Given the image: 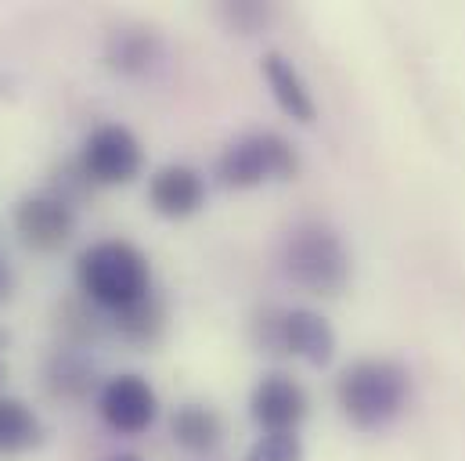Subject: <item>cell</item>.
<instances>
[{
	"instance_id": "1",
	"label": "cell",
	"mask_w": 465,
	"mask_h": 461,
	"mask_svg": "<svg viewBox=\"0 0 465 461\" xmlns=\"http://www.w3.org/2000/svg\"><path fill=\"white\" fill-rule=\"evenodd\" d=\"M76 285L98 310L116 314L152 292V263L134 241L105 238L76 256Z\"/></svg>"
},
{
	"instance_id": "2",
	"label": "cell",
	"mask_w": 465,
	"mask_h": 461,
	"mask_svg": "<svg viewBox=\"0 0 465 461\" xmlns=\"http://www.w3.org/2000/svg\"><path fill=\"white\" fill-rule=\"evenodd\" d=\"M411 397V375L404 364L390 357H364L353 360L336 382L340 411L347 415L350 426L371 433L390 426Z\"/></svg>"
},
{
	"instance_id": "3",
	"label": "cell",
	"mask_w": 465,
	"mask_h": 461,
	"mask_svg": "<svg viewBox=\"0 0 465 461\" xmlns=\"http://www.w3.org/2000/svg\"><path fill=\"white\" fill-rule=\"evenodd\" d=\"M282 267L292 285L311 296H340L350 281V249L322 221H307L289 230L282 249Z\"/></svg>"
},
{
	"instance_id": "4",
	"label": "cell",
	"mask_w": 465,
	"mask_h": 461,
	"mask_svg": "<svg viewBox=\"0 0 465 461\" xmlns=\"http://www.w3.org/2000/svg\"><path fill=\"white\" fill-rule=\"evenodd\" d=\"M217 177L224 188L245 191L267 181H296L300 177V152L274 130H256L232 141L217 159Z\"/></svg>"
},
{
	"instance_id": "5",
	"label": "cell",
	"mask_w": 465,
	"mask_h": 461,
	"mask_svg": "<svg viewBox=\"0 0 465 461\" xmlns=\"http://www.w3.org/2000/svg\"><path fill=\"white\" fill-rule=\"evenodd\" d=\"M80 166L91 184L98 188H119L141 177L144 170V148L123 123H102L84 137Z\"/></svg>"
},
{
	"instance_id": "6",
	"label": "cell",
	"mask_w": 465,
	"mask_h": 461,
	"mask_svg": "<svg viewBox=\"0 0 465 461\" xmlns=\"http://www.w3.org/2000/svg\"><path fill=\"white\" fill-rule=\"evenodd\" d=\"M11 224H15V234L25 249L58 252L76 234V206L58 199L54 191H36V195L18 199V206L11 213Z\"/></svg>"
},
{
	"instance_id": "7",
	"label": "cell",
	"mask_w": 465,
	"mask_h": 461,
	"mask_svg": "<svg viewBox=\"0 0 465 461\" xmlns=\"http://www.w3.org/2000/svg\"><path fill=\"white\" fill-rule=\"evenodd\" d=\"M98 415L119 436H141L159 418V397L144 375L123 371L98 389Z\"/></svg>"
},
{
	"instance_id": "8",
	"label": "cell",
	"mask_w": 465,
	"mask_h": 461,
	"mask_svg": "<svg viewBox=\"0 0 465 461\" xmlns=\"http://www.w3.org/2000/svg\"><path fill=\"white\" fill-rule=\"evenodd\" d=\"M307 411H311L307 389L285 371L263 375L249 393V418L263 433H296Z\"/></svg>"
},
{
	"instance_id": "9",
	"label": "cell",
	"mask_w": 465,
	"mask_h": 461,
	"mask_svg": "<svg viewBox=\"0 0 465 461\" xmlns=\"http://www.w3.org/2000/svg\"><path fill=\"white\" fill-rule=\"evenodd\" d=\"M148 206L166 221H188L206 206V181L195 166L166 162L148 177Z\"/></svg>"
},
{
	"instance_id": "10",
	"label": "cell",
	"mask_w": 465,
	"mask_h": 461,
	"mask_svg": "<svg viewBox=\"0 0 465 461\" xmlns=\"http://www.w3.org/2000/svg\"><path fill=\"white\" fill-rule=\"evenodd\" d=\"M260 73H263V80H267L278 109L289 115V119H296L303 126H311L318 119V102H314L303 73L292 65V58H285L282 51H267L263 62H260Z\"/></svg>"
},
{
	"instance_id": "11",
	"label": "cell",
	"mask_w": 465,
	"mask_h": 461,
	"mask_svg": "<svg viewBox=\"0 0 465 461\" xmlns=\"http://www.w3.org/2000/svg\"><path fill=\"white\" fill-rule=\"evenodd\" d=\"M285 353L307 360L311 368L332 364V357H336V332H332L329 318H322L318 310H307V307L285 310Z\"/></svg>"
},
{
	"instance_id": "12",
	"label": "cell",
	"mask_w": 465,
	"mask_h": 461,
	"mask_svg": "<svg viewBox=\"0 0 465 461\" xmlns=\"http://www.w3.org/2000/svg\"><path fill=\"white\" fill-rule=\"evenodd\" d=\"M170 436L188 455H210L224 440V418H221L217 407L199 404V400H188V404H177L173 407V415H170Z\"/></svg>"
},
{
	"instance_id": "13",
	"label": "cell",
	"mask_w": 465,
	"mask_h": 461,
	"mask_svg": "<svg viewBox=\"0 0 465 461\" xmlns=\"http://www.w3.org/2000/svg\"><path fill=\"white\" fill-rule=\"evenodd\" d=\"M44 378H47V389L51 397L58 400H87L98 386V375H94V364L76 349V346H65V349H54L47 368H44Z\"/></svg>"
},
{
	"instance_id": "14",
	"label": "cell",
	"mask_w": 465,
	"mask_h": 461,
	"mask_svg": "<svg viewBox=\"0 0 465 461\" xmlns=\"http://www.w3.org/2000/svg\"><path fill=\"white\" fill-rule=\"evenodd\" d=\"M44 444V422L40 415L18 400L0 397V455H25Z\"/></svg>"
},
{
	"instance_id": "15",
	"label": "cell",
	"mask_w": 465,
	"mask_h": 461,
	"mask_svg": "<svg viewBox=\"0 0 465 461\" xmlns=\"http://www.w3.org/2000/svg\"><path fill=\"white\" fill-rule=\"evenodd\" d=\"M113 329L134 346L159 343V336L166 332V303L155 292H148L144 299H137V303L113 314Z\"/></svg>"
},
{
	"instance_id": "16",
	"label": "cell",
	"mask_w": 465,
	"mask_h": 461,
	"mask_svg": "<svg viewBox=\"0 0 465 461\" xmlns=\"http://www.w3.org/2000/svg\"><path fill=\"white\" fill-rule=\"evenodd\" d=\"M109 65L126 73V76H137V73H148L152 62L159 58V36L152 29H116L109 36V51H105Z\"/></svg>"
},
{
	"instance_id": "17",
	"label": "cell",
	"mask_w": 465,
	"mask_h": 461,
	"mask_svg": "<svg viewBox=\"0 0 465 461\" xmlns=\"http://www.w3.org/2000/svg\"><path fill=\"white\" fill-rule=\"evenodd\" d=\"M58 332L69 339V346H87L94 343L98 336H102V321H98V314H94V303L91 299H65L62 307H58Z\"/></svg>"
},
{
	"instance_id": "18",
	"label": "cell",
	"mask_w": 465,
	"mask_h": 461,
	"mask_svg": "<svg viewBox=\"0 0 465 461\" xmlns=\"http://www.w3.org/2000/svg\"><path fill=\"white\" fill-rule=\"evenodd\" d=\"M252 343L260 353L285 357V307H263L252 318Z\"/></svg>"
},
{
	"instance_id": "19",
	"label": "cell",
	"mask_w": 465,
	"mask_h": 461,
	"mask_svg": "<svg viewBox=\"0 0 465 461\" xmlns=\"http://www.w3.org/2000/svg\"><path fill=\"white\" fill-rule=\"evenodd\" d=\"M245 461H303V440L296 433H263Z\"/></svg>"
},
{
	"instance_id": "20",
	"label": "cell",
	"mask_w": 465,
	"mask_h": 461,
	"mask_svg": "<svg viewBox=\"0 0 465 461\" xmlns=\"http://www.w3.org/2000/svg\"><path fill=\"white\" fill-rule=\"evenodd\" d=\"M11 296H15V270L0 260V307L11 303Z\"/></svg>"
},
{
	"instance_id": "21",
	"label": "cell",
	"mask_w": 465,
	"mask_h": 461,
	"mask_svg": "<svg viewBox=\"0 0 465 461\" xmlns=\"http://www.w3.org/2000/svg\"><path fill=\"white\" fill-rule=\"evenodd\" d=\"M109 461H141L137 455H116V458H109Z\"/></svg>"
},
{
	"instance_id": "22",
	"label": "cell",
	"mask_w": 465,
	"mask_h": 461,
	"mask_svg": "<svg viewBox=\"0 0 465 461\" xmlns=\"http://www.w3.org/2000/svg\"><path fill=\"white\" fill-rule=\"evenodd\" d=\"M0 382H4V364H0Z\"/></svg>"
}]
</instances>
